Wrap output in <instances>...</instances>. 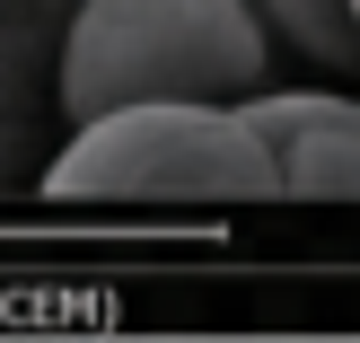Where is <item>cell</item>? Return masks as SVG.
<instances>
[{
	"label": "cell",
	"mask_w": 360,
	"mask_h": 343,
	"mask_svg": "<svg viewBox=\"0 0 360 343\" xmlns=\"http://www.w3.org/2000/svg\"><path fill=\"white\" fill-rule=\"evenodd\" d=\"M264 80H273V35H264L255 0H88L62 35L53 97L79 123L141 97L238 106Z\"/></svg>",
	"instance_id": "6da1fadb"
},
{
	"label": "cell",
	"mask_w": 360,
	"mask_h": 343,
	"mask_svg": "<svg viewBox=\"0 0 360 343\" xmlns=\"http://www.w3.org/2000/svg\"><path fill=\"white\" fill-rule=\"evenodd\" d=\"M53 203H281L238 106L141 97L79 115L44 168Z\"/></svg>",
	"instance_id": "7a4b0ae2"
},
{
	"label": "cell",
	"mask_w": 360,
	"mask_h": 343,
	"mask_svg": "<svg viewBox=\"0 0 360 343\" xmlns=\"http://www.w3.org/2000/svg\"><path fill=\"white\" fill-rule=\"evenodd\" d=\"M238 123L255 132L273 194L290 203H352L360 194V115L334 88H246Z\"/></svg>",
	"instance_id": "3957f363"
},
{
	"label": "cell",
	"mask_w": 360,
	"mask_h": 343,
	"mask_svg": "<svg viewBox=\"0 0 360 343\" xmlns=\"http://www.w3.org/2000/svg\"><path fill=\"white\" fill-rule=\"evenodd\" d=\"M264 35L290 53H308V62L326 70H352L360 62V0H255Z\"/></svg>",
	"instance_id": "277c9868"
}]
</instances>
